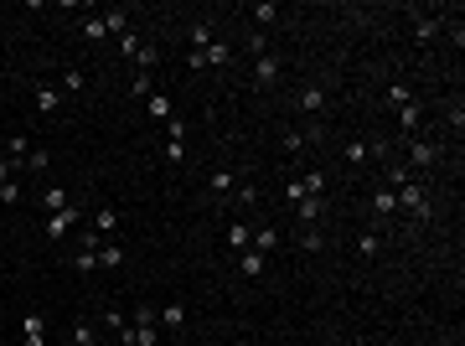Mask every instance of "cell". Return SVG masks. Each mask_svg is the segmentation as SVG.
<instances>
[{"instance_id":"obj_1","label":"cell","mask_w":465,"mask_h":346,"mask_svg":"<svg viewBox=\"0 0 465 346\" xmlns=\"http://www.w3.org/2000/svg\"><path fill=\"white\" fill-rule=\"evenodd\" d=\"M398 212H409L414 223H429L434 218V202H429V186L419 181V176H409L404 186H398Z\"/></svg>"},{"instance_id":"obj_2","label":"cell","mask_w":465,"mask_h":346,"mask_svg":"<svg viewBox=\"0 0 465 346\" xmlns=\"http://www.w3.org/2000/svg\"><path fill=\"white\" fill-rule=\"evenodd\" d=\"M439 161H445V150H439L434 140H409V161H404V171H409V176H414V171L424 176V171H434Z\"/></svg>"},{"instance_id":"obj_3","label":"cell","mask_w":465,"mask_h":346,"mask_svg":"<svg viewBox=\"0 0 465 346\" xmlns=\"http://www.w3.org/2000/svg\"><path fill=\"white\" fill-rule=\"evenodd\" d=\"M135 346H161V320H155V305H135Z\"/></svg>"},{"instance_id":"obj_4","label":"cell","mask_w":465,"mask_h":346,"mask_svg":"<svg viewBox=\"0 0 465 346\" xmlns=\"http://www.w3.org/2000/svg\"><path fill=\"white\" fill-rule=\"evenodd\" d=\"M73 223H83V207H62V212H52V218H47V238H52V243H62V238L73 233Z\"/></svg>"},{"instance_id":"obj_5","label":"cell","mask_w":465,"mask_h":346,"mask_svg":"<svg viewBox=\"0 0 465 346\" xmlns=\"http://www.w3.org/2000/svg\"><path fill=\"white\" fill-rule=\"evenodd\" d=\"M181 156H186V124L181 119H166V161L181 166Z\"/></svg>"},{"instance_id":"obj_6","label":"cell","mask_w":465,"mask_h":346,"mask_svg":"<svg viewBox=\"0 0 465 346\" xmlns=\"http://www.w3.org/2000/svg\"><path fill=\"white\" fill-rule=\"evenodd\" d=\"M367 207H372V218H398V191L378 181V186H372V202H367Z\"/></svg>"},{"instance_id":"obj_7","label":"cell","mask_w":465,"mask_h":346,"mask_svg":"<svg viewBox=\"0 0 465 346\" xmlns=\"http://www.w3.org/2000/svg\"><path fill=\"white\" fill-rule=\"evenodd\" d=\"M88 228H94L99 238H114V228H119V207H109V202H104L94 218H88Z\"/></svg>"},{"instance_id":"obj_8","label":"cell","mask_w":465,"mask_h":346,"mask_svg":"<svg viewBox=\"0 0 465 346\" xmlns=\"http://www.w3.org/2000/svg\"><path fill=\"white\" fill-rule=\"evenodd\" d=\"M295 103H300L305 114H321L326 109V88H321V83H305V88L295 93Z\"/></svg>"},{"instance_id":"obj_9","label":"cell","mask_w":465,"mask_h":346,"mask_svg":"<svg viewBox=\"0 0 465 346\" xmlns=\"http://www.w3.org/2000/svg\"><path fill=\"white\" fill-rule=\"evenodd\" d=\"M295 218H300L305 228H316V223L326 218V197H305V202H295Z\"/></svg>"},{"instance_id":"obj_10","label":"cell","mask_w":465,"mask_h":346,"mask_svg":"<svg viewBox=\"0 0 465 346\" xmlns=\"http://www.w3.org/2000/svg\"><path fill=\"white\" fill-rule=\"evenodd\" d=\"M254 83H259V88H274V83H279V57H259L254 62Z\"/></svg>"},{"instance_id":"obj_11","label":"cell","mask_w":465,"mask_h":346,"mask_svg":"<svg viewBox=\"0 0 465 346\" xmlns=\"http://www.w3.org/2000/svg\"><path fill=\"white\" fill-rule=\"evenodd\" d=\"M264 269H269V258H264V253H254V248L238 253V274H243V279H259Z\"/></svg>"},{"instance_id":"obj_12","label":"cell","mask_w":465,"mask_h":346,"mask_svg":"<svg viewBox=\"0 0 465 346\" xmlns=\"http://www.w3.org/2000/svg\"><path fill=\"white\" fill-rule=\"evenodd\" d=\"M36 109H41V114H57V109H62V88H52V83H36Z\"/></svg>"},{"instance_id":"obj_13","label":"cell","mask_w":465,"mask_h":346,"mask_svg":"<svg viewBox=\"0 0 465 346\" xmlns=\"http://www.w3.org/2000/svg\"><path fill=\"white\" fill-rule=\"evenodd\" d=\"M21 341H26V346H47V326H41V315L21 320Z\"/></svg>"},{"instance_id":"obj_14","label":"cell","mask_w":465,"mask_h":346,"mask_svg":"<svg viewBox=\"0 0 465 346\" xmlns=\"http://www.w3.org/2000/svg\"><path fill=\"white\" fill-rule=\"evenodd\" d=\"M41 207H47V218H52V212H62V207H73L68 186H47V191H41Z\"/></svg>"},{"instance_id":"obj_15","label":"cell","mask_w":465,"mask_h":346,"mask_svg":"<svg viewBox=\"0 0 465 346\" xmlns=\"http://www.w3.org/2000/svg\"><path fill=\"white\" fill-rule=\"evenodd\" d=\"M249 248H254V253H264V258H269V253L279 248V233H274V228H259V233L249 238Z\"/></svg>"},{"instance_id":"obj_16","label":"cell","mask_w":465,"mask_h":346,"mask_svg":"<svg viewBox=\"0 0 465 346\" xmlns=\"http://www.w3.org/2000/svg\"><path fill=\"white\" fill-rule=\"evenodd\" d=\"M186 36H191V52H202V47H212V26H207V21H191V26H186Z\"/></svg>"},{"instance_id":"obj_17","label":"cell","mask_w":465,"mask_h":346,"mask_svg":"<svg viewBox=\"0 0 465 346\" xmlns=\"http://www.w3.org/2000/svg\"><path fill=\"white\" fill-rule=\"evenodd\" d=\"M114 264H124V248L114 243V238H104L99 243V269H114Z\"/></svg>"},{"instance_id":"obj_18","label":"cell","mask_w":465,"mask_h":346,"mask_svg":"<svg viewBox=\"0 0 465 346\" xmlns=\"http://www.w3.org/2000/svg\"><path fill=\"white\" fill-rule=\"evenodd\" d=\"M207 186L217 191V197H233V191H238V176H233V171H212Z\"/></svg>"},{"instance_id":"obj_19","label":"cell","mask_w":465,"mask_h":346,"mask_svg":"<svg viewBox=\"0 0 465 346\" xmlns=\"http://www.w3.org/2000/svg\"><path fill=\"white\" fill-rule=\"evenodd\" d=\"M155 320H161L166 331H181V326H186V305H166V310H155Z\"/></svg>"},{"instance_id":"obj_20","label":"cell","mask_w":465,"mask_h":346,"mask_svg":"<svg viewBox=\"0 0 465 346\" xmlns=\"http://www.w3.org/2000/svg\"><path fill=\"white\" fill-rule=\"evenodd\" d=\"M78 31H83V41H104V36H109L104 16H83V21H78Z\"/></svg>"},{"instance_id":"obj_21","label":"cell","mask_w":465,"mask_h":346,"mask_svg":"<svg viewBox=\"0 0 465 346\" xmlns=\"http://www.w3.org/2000/svg\"><path fill=\"white\" fill-rule=\"evenodd\" d=\"M419 119H424V109H419V98H409L404 109H398V124H404V135H414V129H419Z\"/></svg>"},{"instance_id":"obj_22","label":"cell","mask_w":465,"mask_h":346,"mask_svg":"<svg viewBox=\"0 0 465 346\" xmlns=\"http://www.w3.org/2000/svg\"><path fill=\"white\" fill-rule=\"evenodd\" d=\"M202 57H207V68H228V62H233L228 41H212V47H202Z\"/></svg>"},{"instance_id":"obj_23","label":"cell","mask_w":465,"mask_h":346,"mask_svg":"<svg viewBox=\"0 0 465 346\" xmlns=\"http://www.w3.org/2000/svg\"><path fill=\"white\" fill-rule=\"evenodd\" d=\"M341 156H346L351 166H367V161H372V150H367V140H346V145H341Z\"/></svg>"},{"instance_id":"obj_24","label":"cell","mask_w":465,"mask_h":346,"mask_svg":"<svg viewBox=\"0 0 465 346\" xmlns=\"http://www.w3.org/2000/svg\"><path fill=\"white\" fill-rule=\"evenodd\" d=\"M439 36V16H419L414 21V41H434Z\"/></svg>"},{"instance_id":"obj_25","label":"cell","mask_w":465,"mask_h":346,"mask_svg":"<svg viewBox=\"0 0 465 346\" xmlns=\"http://www.w3.org/2000/svg\"><path fill=\"white\" fill-rule=\"evenodd\" d=\"M145 109H150V119H161V124H166V119H176V109H171V98H166V93H150Z\"/></svg>"},{"instance_id":"obj_26","label":"cell","mask_w":465,"mask_h":346,"mask_svg":"<svg viewBox=\"0 0 465 346\" xmlns=\"http://www.w3.org/2000/svg\"><path fill=\"white\" fill-rule=\"evenodd\" d=\"M73 269H78V274H94V269H99V248H83V243H78V253H73Z\"/></svg>"},{"instance_id":"obj_27","label":"cell","mask_w":465,"mask_h":346,"mask_svg":"<svg viewBox=\"0 0 465 346\" xmlns=\"http://www.w3.org/2000/svg\"><path fill=\"white\" fill-rule=\"evenodd\" d=\"M300 186H305V197H326V171H305Z\"/></svg>"},{"instance_id":"obj_28","label":"cell","mask_w":465,"mask_h":346,"mask_svg":"<svg viewBox=\"0 0 465 346\" xmlns=\"http://www.w3.org/2000/svg\"><path fill=\"white\" fill-rule=\"evenodd\" d=\"M68 341H73V346H99V326H88V320H78Z\"/></svg>"},{"instance_id":"obj_29","label":"cell","mask_w":465,"mask_h":346,"mask_svg":"<svg viewBox=\"0 0 465 346\" xmlns=\"http://www.w3.org/2000/svg\"><path fill=\"white\" fill-rule=\"evenodd\" d=\"M409 98H414V93H409V83H388V93H383V103H388V109H404Z\"/></svg>"},{"instance_id":"obj_30","label":"cell","mask_w":465,"mask_h":346,"mask_svg":"<svg viewBox=\"0 0 465 346\" xmlns=\"http://www.w3.org/2000/svg\"><path fill=\"white\" fill-rule=\"evenodd\" d=\"M249 16L259 21V26H274V21H279V6H274V0H259V6H254Z\"/></svg>"},{"instance_id":"obj_31","label":"cell","mask_w":465,"mask_h":346,"mask_svg":"<svg viewBox=\"0 0 465 346\" xmlns=\"http://www.w3.org/2000/svg\"><path fill=\"white\" fill-rule=\"evenodd\" d=\"M83 88H88L83 68H68V73H62V98H68V93H83Z\"/></svg>"},{"instance_id":"obj_32","label":"cell","mask_w":465,"mask_h":346,"mask_svg":"<svg viewBox=\"0 0 465 346\" xmlns=\"http://www.w3.org/2000/svg\"><path fill=\"white\" fill-rule=\"evenodd\" d=\"M47 166H52V150L41 145V150H31V156H26V166H21V171H36V176H41Z\"/></svg>"},{"instance_id":"obj_33","label":"cell","mask_w":465,"mask_h":346,"mask_svg":"<svg viewBox=\"0 0 465 346\" xmlns=\"http://www.w3.org/2000/svg\"><path fill=\"white\" fill-rule=\"evenodd\" d=\"M104 26H109V36H124L129 31V16L124 11H104Z\"/></svg>"},{"instance_id":"obj_34","label":"cell","mask_w":465,"mask_h":346,"mask_svg":"<svg viewBox=\"0 0 465 346\" xmlns=\"http://www.w3.org/2000/svg\"><path fill=\"white\" fill-rule=\"evenodd\" d=\"M357 253H362V258H378V253H383V238H378V233H362V238H357Z\"/></svg>"},{"instance_id":"obj_35","label":"cell","mask_w":465,"mask_h":346,"mask_svg":"<svg viewBox=\"0 0 465 346\" xmlns=\"http://www.w3.org/2000/svg\"><path fill=\"white\" fill-rule=\"evenodd\" d=\"M249 238H254V233H249V223H228V243H233L238 253L249 248Z\"/></svg>"},{"instance_id":"obj_36","label":"cell","mask_w":465,"mask_h":346,"mask_svg":"<svg viewBox=\"0 0 465 346\" xmlns=\"http://www.w3.org/2000/svg\"><path fill=\"white\" fill-rule=\"evenodd\" d=\"M300 248H305V253H321V248H326L321 228H305V233H300Z\"/></svg>"},{"instance_id":"obj_37","label":"cell","mask_w":465,"mask_h":346,"mask_svg":"<svg viewBox=\"0 0 465 346\" xmlns=\"http://www.w3.org/2000/svg\"><path fill=\"white\" fill-rule=\"evenodd\" d=\"M155 62H161V52H155V47H150V41H145V47L135 52V68H140V73H150V68H155Z\"/></svg>"},{"instance_id":"obj_38","label":"cell","mask_w":465,"mask_h":346,"mask_svg":"<svg viewBox=\"0 0 465 346\" xmlns=\"http://www.w3.org/2000/svg\"><path fill=\"white\" fill-rule=\"evenodd\" d=\"M140 47H145V41H140L135 31H124V36H119V52H124L129 62H135V52H140Z\"/></svg>"},{"instance_id":"obj_39","label":"cell","mask_w":465,"mask_h":346,"mask_svg":"<svg viewBox=\"0 0 465 346\" xmlns=\"http://www.w3.org/2000/svg\"><path fill=\"white\" fill-rule=\"evenodd\" d=\"M233 197H238L243 207H254V202H259V186H254V181H238V191H233Z\"/></svg>"},{"instance_id":"obj_40","label":"cell","mask_w":465,"mask_h":346,"mask_svg":"<svg viewBox=\"0 0 465 346\" xmlns=\"http://www.w3.org/2000/svg\"><path fill=\"white\" fill-rule=\"evenodd\" d=\"M249 52H254V57H269V36H264V31H249Z\"/></svg>"},{"instance_id":"obj_41","label":"cell","mask_w":465,"mask_h":346,"mask_svg":"<svg viewBox=\"0 0 465 346\" xmlns=\"http://www.w3.org/2000/svg\"><path fill=\"white\" fill-rule=\"evenodd\" d=\"M150 88H155V83H150V73H135V78H129V93H140V98H150Z\"/></svg>"},{"instance_id":"obj_42","label":"cell","mask_w":465,"mask_h":346,"mask_svg":"<svg viewBox=\"0 0 465 346\" xmlns=\"http://www.w3.org/2000/svg\"><path fill=\"white\" fill-rule=\"evenodd\" d=\"M305 145H310V135H300V129H290V135H284V150H290V156H300Z\"/></svg>"},{"instance_id":"obj_43","label":"cell","mask_w":465,"mask_h":346,"mask_svg":"<svg viewBox=\"0 0 465 346\" xmlns=\"http://www.w3.org/2000/svg\"><path fill=\"white\" fill-rule=\"evenodd\" d=\"M11 202H21V181H6V186H0V207H11Z\"/></svg>"},{"instance_id":"obj_44","label":"cell","mask_w":465,"mask_h":346,"mask_svg":"<svg viewBox=\"0 0 465 346\" xmlns=\"http://www.w3.org/2000/svg\"><path fill=\"white\" fill-rule=\"evenodd\" d=\"M16 171H21V166H16L11 156H0V186H6V181H16Z\"/></svg>"},{"instance_id":"obj_45","label":"cell","mask_w":465,"mask_h":346,"mask_svg":"<svg viewBox=\"0 0 465 346\" xmlns=\"http://www.w3.org/2000/svg\"><path fill=\"white\" fill-rule=\"evenodd\" d=\"M351 346H367V341H351Z\"/></svg>"}]
</instances>
